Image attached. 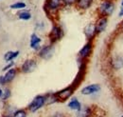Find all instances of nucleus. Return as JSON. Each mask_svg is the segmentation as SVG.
<instances>
[{"instance_id":"1","label":"nucleus","mask_w":123,"mask_h":117,"mask_svg":"<svg viewBox=\"0 0 123 117\" xmlns=\"http://www.w3.org/2000/svg\"><path fill=\"white\" fill-rule=\"evenodd\" d=\"M115 10V5L112 1L110 0H103L100 5H99V8H98V12L101 16H109L113 14Z\"/></svg>"},{"instance_id":"2","label":"nucleus","mask_w":123,"mask_h":117,"mask_svg":"<svg viewBox=\"0 0 123 117\" xmlns=\"http://www.w3.org/2000/svg\"><path fill=\"white\" fill-rule=\"evenodd\" d=\"M45 104H46V96L45 95H38L29 105L28 109L31 112H35V111L39 110L41 108H43L45 106Z\"/></svg>"},{"instance_id":"3","label":"nucleus","mask_w":123,"mask_h":117,"mask_svg":"<svg viewBox=\"0 0 123 117\" xmlns=\"http://www.w3.org/2000/svg\"><path fill=\"white\" fill-rule=\"evenodd\" d=\"M74 90H75V88H73L72 86H69V87H67V88H62L61 90L55 92L54 94H55V96H56L58 102H59V101L64 102V101H66L67 99H69V98L72 96Z\"/></svg>"},{"instance_id":"4","label":"nucleus","mask_w":123,"mask_h":117,"mask_svg":"<svg viewBox=\"0 0 123 117\" xmlns=\"http://www.w3.org/2000/svg\"><path fill=\"white\" fill-rule=\"evenodd\" d=\"M81 60V62L80 63V68H79V73H78L77 76L75 77V80H74V82L72 83V87L73 88H78V86L81 83V81L83 80V78H84V75H85V73H86V63L84 62V60L83 59H80Z\"/></svg>"},{"instance_id":"5","label":"nucleus","mask_w":123,"mask_h":117,"mask_svg":"<svg viewBox=\"0 0 123 117\" xmlns=\"http://www.w3.org/2000/svg\"><path fill=\"white\" fill-rule=\"evenodd\" d=\"M63 36V31L59 26H53V28L51 29L50 33L48 34V37L50 39V41L52 43L57 42L58 40H60L62 37Z\"/></svg>"},{"instance_id":"6","label":"nucleus","mask_w":123,"mask_h":117,"mask_svg":"<svg viewBox=\"0 0 123 117\" xmlns=\"http://www.w3.org/2000/svg\"><path fill=\"white\" fill-rule=\"evenodd\" d=\"M54 53V47L53 45H47V46H45L43 47L40 51H39V56L41 58L45 59V60H48L52 57Z\"/></svg>"},{"instance_id":"7","label":"nucleus","mask_w":123,"mask_h":117,"mask_svg":"<svg viewBox=\"0 0 123 117\" xmlns=\"http://www.w3.org/2000/svg\"><path fill=\"white\" fill-rule=\"evenodd\" d=\"M37 68V63L33 59H28L24 62V64L21 67V71L24 73H31L35 71Z\"/></svg>"},{"instance_id":"8","label":"nucleus","mask_w":123,"mask_h":117,"mask_svg":"<svg viewBox=\"0 0 123 117\" xmlns=\"http://www.w3.org/2000/svg\"><path fill=\"white\" fill-rule=\"evenodd\" d=\"M92 49H93V44H92V41H88L86 44L84 45L80 51H79V56L80 59H83L85 60L86 58H88L92 52Z\"/></svg>"},{"instance_id":"9","label":"nucleus","mask_w":123,"mask_h":117,"mask_svg":"<svg viewBox=\"0 0 123 117\" xmlns=\"http://www.w3.org/2000/svg\"><path fill=\"white\" fill-rule=\"evenodd\" d=\"M107 23H108V19L106 16H100L97 23L95 24V27H96V31L97 33H100L102 31H104L106 27H107Z\"/></svg>"},{"instance_id":"10","label":"nucleus","mask_w":123,"mask_h":117,"mask_svg":"<svg viewBox=\"0 0 123 117\" xmlns=\"http://www.w3.org/2000/svg\"><path fill=\"white\" fill-rule=\"evenodd\" d=\"M84 34H85V36H86V38H87L88 41H92L93 39H94V37L96 36V34H97L95 24L89 23L84 28Z\"/></svg>"},{"instance_id":"11","label":"nucleus","mask_w":123,"mask_h":117,"mask_svg":"<svg viewBox=\"0 0 123 117\" xmlns=\"http://www.w3.org/2000/svg\"><path fill=\"white\" fill-rule=\"evenodd\" d=\"M100 90V86L98 84H92L89 86H86L81 89V94L83 95H91L96 92H98Z\"/></svg>"},{"instance_id":"12","label":"nucleus","mask_w":123,"mask_h":117,"mask_svg":"<svg viewBox=\"0 0 123 117\" xmlns=\"http://www.w3.org/2000/svg\"><path fill=\"white\" fill-rule=\"evenodd\" d=\"M62 0H47L46 4V11L49 12H55L57 11L61 6Z\"/></svg>"},{"instance_id":"13","label":"nucleus","mask_w":123,"mask_h":117,"mask_svg":"<svg viewBox=\"0 0 123 117\" xmlns=\"http://www.w3.org/2000/svg\"><path fill=\"white\" fill-rule=\"evenodd\" d=\"M41 43H42V39L36 34V33H32L31 36V49L37 51L40 50L41 47Z\"/></svg>"},{"instance_id":"14","label":"nucleus","mask_w":123,"mask_h":117,"mask_svg":"<svg viewBox=\"0 0 123 117\" xmlns=\"http://www.w3.org/2000/svg\"><path fill=\"white\" fill-rule=\"evenodd\" d=\"M112 68L114 70H120L123 68V58L121 56H116L111 61Z\"/></svg>"},{"instance_id":"15","label":"nucleus","mask_w":123,"mask_h":117,"mask_svg":"<svg viewBox=\"0 0 123 117\" xmlns=\"http://www.w3.org/2000/svg\"><path fill=\"white\" fill-rule=\"evenodd\" d=\"M92 110L89 107H81L80 110L77 111V117H91Z\"/></svg>"},{"instance_id":"16","label":"nucleus","mask_w":123,"mask_h":117,"mask_svg":"<svg viewBox=\"0 0 123 117\" xmlns=\"http://www.w3.org/2000/svg\"><path fill=\"white\" fill-rule=\"evenodd\" d=\"M16 73H17V72H16L15 69H10L8 72H7V73L4 75V80H5V84H8V83H11L14 78H15L16 76Z\"/></svg>"},{"instance_id":"17","label":"nucleus","mask_w":123,"mask_h":117,"mask_svg":"<svg viewBox=\"0 0 123 117\" xmlns=\"http://www.w3.org/2000/svg\"><path fill=\"white\" fill-rule=\"evenodd\" d=\"M67 106H68V108L70 109V110H80V108H81V104L80 102L78 100L77 98H72L71 100H70V102L67 104Z\"/></svg>"},{"instance_id":"18","label":"nucleus","mask_w":123,"mask_h":117,"mask_svg":"<svg viewBox=\"0 0 123 117\" xmlns=\"http://www.w3.org/2000/svg\"><path fill=\"white\" fill-rule=\"evenodd\" d=\"M92 2L93 0H77V5L81 10H87L91 6Z\"/></svg>"},{"instance_id":"19","label":"nucleus","mask_w":123,"mask_h":117,"mask_svg":"<svg viewBox=\"0 0 123 117\" xmlns=\"http://www.w3.org/2000/svg\"><path fill=\"white\" fill-rule=\"evenodd\" d=\"M18 54H19L18 51H8V52L5 53L4 59H5V61L10 62V61H12L14 58H16L18 56Z\"/></svg>"},{"instance_id":"20","label":"nucleus","mask_w":123,"mask_h":117,"mask_svg":"<svg viewBox=\"0 0 123 117\" xmlns=\"http://www.w3.org/2000/svg\"><path fill=\"white\" fill-rule=\"evenodd\" d=\"M18 17L21 20H30L31 18V15L29 11H21L18 14Z\"/></svg>"},{"instance_id":"21","label":"nucleus","mask_w":123,"mask_h":117,"mask_svg":"<svg viewBox=\"0 0 123 117\" xmlns=\"http://www.w3.org/2000/svg\"><path fill=\"white\" fill-rule=\"evenodd\" d=\"M11 95H12V92H11V89L8 88H5L4 89H2V95H1V99L3 100V101H5V100H7V99H9L10 97H11Z\"/></svg>"},{"instance_id":"22","label":"nucleus","mask_w":123,"mask_h":117,"mask_svg":"<svg viewBox=\"0 0 123 117\" xmlns=\"http://www.w3.org/2000/svg\"><path fill=\"white\" fill-rule=\"evenodd\" d=\"M10 8L12 10H21V9L26 8V4L24 2H16L14 4H12Z\"/></svg>"},{"instance_id":"23","label":"nucleus","mask_w":123,"mask_h":117,"mask_svg":"<svg viewBox=\"0 0 123 117\" xmlns=\"http://www.w3.org/2000/svg\"><path fill=\"white\" fill-rule=\"evenodd\" d=\"M13 117H27V111L25 110H18L13 113Z\"/></svg>"},{"instance_id":"24","label":"nucleus","mask_w":123,"mask_h":117,"mask_svg":"<svg viewBox=\"0 0 123 117\" xmlns=\"http://www.w3.org/2000/svg\"><path fill=\"white\" fill-rule=\"evenodd\" d=\"M13 65H14V63H13V62H11V63H9L6 67H4L2 71H3V72H5V71H9L10 69H12V66H13Z\"/></svg>"},{"instance_id":"25","label":"nucleus","mask_w":123,"mask_h":117,"mask_svg":"<svg viewBox=\"0 0 123 117\" xmlns=\"http://www.w3.org/2000/svg\"><path fill=\"white\" fill-rule=\"evenodd\" d=\"M62 2H63L65 5H72V4H74L75 2H77V0H62Z\"/></svg>"},{"instance_id":"26","label":"nucleus","mask_w":123,"mask_h":117,"mask_svg":"<svg viewBox=\"0 0 123 117\" xmlns=\"http://www.w3.org/2000/svg\"><path fill=\"white\" fill-rule=\"evenodd\" d=\"M0 85H2V86L6 85L5 84V80H4V76H0Z\"/></svg>"},{"instance_id":"27","label":"nucleus","mask_w":123,"mask_h":117,"mask_svg":"<svg viewBox=\"0 0 123 117\" xmlns=\"http://www.w3.org/2000/svg\"><path fill=\"white\" fill-rule=\"evenodd\" d=\"M52 117H64L62 113H59V112H57V113H55L54 115H52Z\"/></svg>"},{"instance_id":"28","label":"nucleus","mask_w":123,"mask_h":117,"mask_svg":"<svg viewBox=\"0 0 123 117\" xmlns=\"http://www.w3.org/2000/svg\"><path fill=\"white\" fill-rule=\"evenodd\" d=\"M118 15H119V16H123V7H122V9H121V11L119 12Z\"/></svg>"},{"instance_id":"29","label":"nucleus","mask_w":123,"mask_h":117,"mask_svg":"<svg viewBox=\"0 0 123 117\" xmlns=\"http://www.w3.org/2000/svg\"><path fill=\"white\" fill-rule=\"evenodd\" d=\"M1 95H2V89L0 88V97H1Z\"/></svg>"},{"instance_id":"30","label":"nucleus","mask_w":123,"mask_h":117,"mask_svg":"<svg viewBox=\"0 0 123 117\" xmlns=\"http://www.w3.org/2000/svg\"><path fill=\"white\" fill-rule=\"evenodd\" d=\"M4 117H12V116H11V115H6V116H4Z\"/></svg>"},{"instance_id":"31","label":"nucleus","mask_w":123,"mask_h":117,"mask_svg":"<svg viewBox=\"0 0 123 117\" xmlns=\"http://www.w3.org/2000/svg\"><path fill=\"white\" fill-rule=\"evenodd\" d=\"M121 28H122V30H123V22H122V25H121Z\"/></svg>"},{"instance_id":"32","label":"nucleus","mask_w":123,"mask_h":117,"mask_svg":"<svg viewBox=\"0 0 123 117\" xmlns=\"http://www.w3.org/2000/svg\"><path fill=\"white\" fill-rule=\"evenodd\" d=\"M121 5H122V7H123V0H122V3H121Z\"/></svg>"},{"instance_id":"33","label":"nucleus","mask_w":123,"mask_h":117,"mask_svg":"<svg viewBox=\"0 0 123 117\" xmlns=\"http://www.w3.org/2000/svg\"><path fill=\"white\" fill-rule=\"evenodd\" d=\"M121 117H123V115H122V116H121Z\"/></svg>"}]
</instances>
